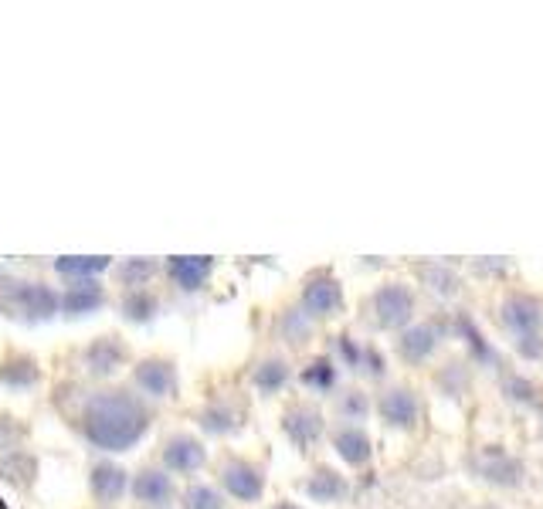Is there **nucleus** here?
<instances>
[{
    "label": "nucleus",
    "mask_w": 543,
    "mask_h": 509,
    "mask_svg": "<svg viewBox=\"0 0 543 509\" xmlns=\"http://www.w3.org/2000/svg\"><path fill=\"white\" fill-rule=\"evenodd\" d=\"M62 411L68 428L102 455H123L136 448L157 421V408L129 384L75 387L72 398L62 401Z\"/></svg>",
    "instance_id": "nucleus-1"
},
{
    "label": "nucleus",
    "mask_w": 543,
    "mask_h": 509,
    "mask_svg": "<svg viewBox=\"0 0 543 509\" xmlns=\"http://www.w3.org/2000/svg\"><path fill=\"white\" fill-rule=\"evenodd\" d=\"M493 319L516 360L543 364V292L530 286H503L493 296Z\"/></svg>",
    "instance_id": "nucleus-2"
},
{
    "label": "nucleus",
    "mask_w": 543,
    "mask_h": 509,
    "mask_svg": "<svg viewBox=\"0 0 543 509\" xmlns=\"http://www.w3.org/2000/svg\"><path fill=\"white\" fill-rule=\"evenodd\" d=\"M421 316H425L421 292L415 289V282L404 279V275L381 279L377 286H370L357 303L360 333L374 336V340L377 336H398Z\"/></svg>",
    "instance_id": "nucleus-3"
},
{
    "label": "nucleus",
    "mask_w": 543,
    "mask_h": 509,
    "mask_svg": "<svg viewBox=\"0 0 543 509\" xmlns=\"http://www.w3.org/2000/svg\"><path fill=\"white\" fill-rule=\"evenodd\" d=\"M448 343H452V319L448 309H432L421 319L401 330L398 336H391V360L411 374L418 370H432L438 360L445 357Z\"/></svg>",
    "instance_id": "nucleus-4"
},
{
    "label": "nucleus",
    "mask_w": 543,
    "mask_h": 509,
    "mask_svg": "<svg viewBox=\"0 0 543 509\" xmlns=\"http://www.w3.org/2000/svg\"><path fill=\"white\" fill-rule=\"evenodd\" d=\"M214 486L228 496V503L235 506H265L269 496V462L258 455L238 452V448H221L218 459L211 462Z\"/></svg>",
    "instance_id": "nucleus-5"
},
{
    "label": "nucleus",
    "mask_w": 543,
    "mask_h": 509,
    "mask_svg": "<svg viewBox=\"0 0 543 509\" xmlns=\"http://www.w3.org/2000/svg\"><path fill=\"white\" fill-rule=\"evenodd\" d=\"M279 435L296 448L303 459H313L316 462V452L326 445L330 438V411H326L323 401L316 398H306V394H289L279 408Z\"/></svg>",
    "instance_id": "nucleus-6"
},
{
    "label": "nucleus",
    "mask_w": 543,
    "mask_h": 509,
    "mask_svg": "<svg viewBox=\"0 0 543 509\" xmlns=\"http://www.w3.org/2000/svg\"><path fill=\"white\" fill-rule=\"evenodd\" d=\"M323 333H326V326L309 313L296 296L282 299V303L272 309L269 330H265V336H269V347L286 350V353H292V357H306V353L320 350Z\"/></svg>",
    "instance_id": "nucleus-7"
},
{
    "label": "nucleus",
    "mask_w": 543,
    "mask_h": 509,
    "mask_svg": "<svg viewBox=\"0 0 543 509\" xmlns=\"http://www.w3.org/2000/svg\"><path fill=\"white\" fill-rule=\"evenodd\" d=\"M377 401V421L394 431V435H418L428 421V401L425 391L415 381H404V377H394L384 387L374 391Z\"/></svg>",
    "instance_id": "nucleus-8"
},
{
    "label": "nucleus",
    "mask_w": 543,
    "mask_h": 509,
    "mask_svg": "<svg viewBox=\"0 0 543 509\" xmlns=\"http://www.w3.org/2000/svg\"><path fill=\"white\" fill-rule=\"evenodd\" d=\"M448 319H452V343H459V353L476 370L499 377L506 367H513L510 357L503 353V347L486 333V326L479 323V316L472 313L469 306L448 309Z\"/></svg>",
    "instance_id": "nucleus-9"
},
{
    "label": "nucleus",
    "mask_w": 543,
    "mask_h": 509,
    "mask_svg": "<svg viewBox=\"0 0 543 509\" xmlns=\"http://www.w3.org/2000/svg\"><path fill=\"white\" fill-rule=\"evenodd\" d=\"M411 282L421 292V299H428L435 309H455L465 296V265L452 262V258H415L408 265Z\"/></svg>",
    "instance_id": "nucleus-10"
},
{
    "label": "nucleus",
    "mask_w": 543,
    "mask_h": 509,
    "mask_svg": "<svg viewBox=\"0 0 543 509\" xmlns=\"http://www.w3.org/2000/svg\"><path fill=\"white\" fill-rule=\"evenodd\" d=\"M292 296L320 319L323 326L340 323V319H347V313H350L347 286H343V279L336 275L333 265H316V269H309L303 279H299V286Z\"/></svg>",
    "instance_id": "nucleus-11"
},
{
    "label": "nucleus",
    "mask_w": 543,
    "mask_h": 509,
    "mask_svg": "<svg viewBox=\"0 0 543 509\" xmlns=\"http://www.w3.org/2000/svg\"><path fill=\"white\" fill-rule=\"evenodd\" d=\"M296 364L299 360L279 347L258 350L245 367L248 394H255L262 401H286L289 391L296 387Z\"/></svg>",
    "instance_id": "nucleus-12"
},
{
    "label": "nucleus",
    "mask_w": 543,
    "mask_h": 509,
    "mask_svg": "<svg viewBox=\"0 0 543 509\" xmlns=\"http://www.w3.org/2000/svg\"><path fill=\"white\" fill-rule=\"evenodd\" d=\"M129 387L140 394L143 401L157 404H174L180 398V364L174 353H143L129 367Z\"/></svg>",
    "instance_id": "nucleus-13"
},
{
    "label": "nucleus",
    "mask_w": 543,
    "mask_h": 509,
    "mask_svg": "<svg viewBox=\"0 0 543 509\" xmlns=\"http://www.w3.org/2000/svg\"><path fill=\"white\" fill-rule=\"evenodd\" d=\"M465 469H469V476L482 482V486L503 489V493H513V489H520L523 482H527V462L499 442L472 448V452L465 455Z\"/></svg>",
    "instance_id": "nucleus-14"
},
{
    "label": "nucleus",
    "mask_w": 543,
    "mask_h": 509,
    "mask_svg": "<svg viewBox=\"0 0 543 509\" xmlns=\"http://www.w3.org/2000/svg\"><path fill=\"white\" fill-rule=\"evenodd\" d=\"M170 476L191 482L201 479L204 469H211V448L204 442V435H197L191 428H170L157 445V459Z\"/></svg>",
    "instance_id": "nucleus-15"
},
{
    "label": "nucleus",
    "mask_w": 543,
    "mask_h": 509,
    "mask_svg": "<svg viewBox=\"0 0 543 509\" xmlns=\"http://www.w3.org/2000/svg\"><path fill=\"white\" fill-rule=\"evenodd\" d=\"M194 425L204 438H238L248 428V398L245 391H218L201 401L194 411Z\"/></svg>",
    "instance_id": "nucleus-16"
},
{
    "label": "nucleus",
    "mask_w": 543,
    "mask_h": 509,
    "mask_svg": "<svg viewBox=\"0 0 543 509\" xmlns=\"http://www.w3.org/2000/svg\"><path fill=\"white\" fill-rule=\"evenodd\" d=\"M133 347L123 333H99L79 350V367L92 384H112V377L133 367Z\"/></svg>",
    "instance_id": "nucleus-17"
},
{
    "label": "nucleus",
    "mask_w": 543,
    "mask_h": 509,
    "mask_svg": "<svg viewBox=\"0 0 543 509\" xmlns=\"http://www.w3.org/2000/svg\"><path fill=\"white\" fill-rule=\"evenodd\" d=\"M296 489L303 493L306 503L333 509V506H347L353 493H357V482L347 476L343 465H333L326 459H316L306 465L303 479L296 482Z\"/></svg>",
    "instance_id": "nucleus-18"
},
{
    "label": "nucleus",
    "mask_w": 543,
    "mask_h": 509,
    "mask_svg": "<svg viewBox=\"0 0 543 509\" xmlns=\"http://www.w3.org/2000/svg\"><path fill=\"white\" fill-rule=\"evenodd\" d=\"M0 303L21 319H51L62 313V289L48 286L41 279H14L0 286Z\"/></svg>",
    "instance_id": "nucleus-19"
},
{
    "label": "nucleus",
    "mask_w": 543,
    "mask_h": 509,
    "mask_svg": "<svg viewBox=\"0 0 543 509\" xmlns=\"http://www.w3.org/2000/svg\"><path fill=\"white\" fill-rule=\"evenodd\" d=\"M326 445H330L333 459L340 462L343 469L357 472V476L370 472L377 462V442L367 431V425H343V421H333Z\"/></svg>",
    "instance_id": "nucleus-20"
},
{
    "label": "nucleus",
    "mask_w": 543,
    "mask_h": 509,
    "mask_svg": "<svg viewBox=\"0 0 543 509\" xmlns=\"http://www.w3.org/2000/svg\"><path fill=\"white\" fill-rule=\"evenodd\" d=\"M350 377L343 374V367L336 364L326 350H313L306 357H299L296 364V391L316 401H333L336 391L347 384Z\"/></svg>",
    "instance_id": "nucleus-21"
},
{
    "label": "nucleus",
    "mask_w": 543,
    "mask_h": 509,
    "mask_svg": "<svg viewBox=\"0 0 543 509\" xmlns=\"http://www.w3.org/2000/svg\"><path fill=\"white\" fill-rule=\"evenodd\" d=\"M180 479L170 476L160 462H143L129 482V499L136 509H174L180 503Z\"/></svg>",
    "instance_id": "nucleus-22"
},
{
    "label": "nucleus",
    "mask_w": 543,
    "mask_h": 509,
    "mask_svg": "<svg viewBox=\"0 0 543 509\" xmlns=\"http://www.w3.org/2000/svg\"><path fill=\"white\" fill-rule=\"evenodd\" d=\"M218 262L211 255H170L163 258V282L180 296H197L211 286Z\"/></svg>",
    "instance_id": "nucleus-23"
},
{
    "label": "nucleus",
    "mask_w": 543,
    "mask_h": 509,
    "mask_svg": "<svg viewBox=\"0 0 543 509\" xmlns=\"http://www.w3.org/2000/svg\"><path fill=\"white\" fill-rule=\"evenodd\" d=\"M479 370L462 357V353H445L438 364L428 370V387L435 391V398L442 401H465L476 387Z\"/></svg>",
    "instance_id": "nucleus-24"
},
{
    "label": "nucleus",
    "mask_w": 543,
    "mask_h": 509,
    "mask_svg": "<svg viewBox=\"0 0 543 509\" xmlns=\"http://www.w3.org/2000/svg\"><path fill=\"white\" fill-rule=\"evenodd\" d=\"M496 394L506 408L513 411H527V414H543V384L533 374L520 367H506L503 374L493 377Z\"/></svg>",
    "instance_id": "nucleus-25"
},
{
    "label": "nucleus",
    "mask_w": 543,
    "mask_h": 509,
    "mask_svg": "<svg viewBox=\"0 0 543 509\" xmlns=\"http://www.w3.org/2000/svg\"><path fill=\"white\" fill-rule=\"evenodd\" d=\"M129 482H133V472L123 469L119 462H112V459L92 462V469H89L92 503L99 509H116L129 496Z\"/></svg>",
    "instance_id": "nucleus-26"
},
{
    "label": "nucleus",
    "mask_w": 543,
    "mask_h": 509,
    "mask_svg": "<svg viewBox=\"0 0 543 509\" xmlns=\"http://www.w3.org/2000/svg\"><path fill=\"white\" fill-rule=\"evenodd\" d=\"M330 418L343 421V425H367L370 418H377L374 391L360 381H347L330 401Z\"/></svg>",
    "instance_id": "nucleus-27"
},
{
    "label": "nucleus",
    "mask_w": 543,
    "mask_h": 509,
    "mask_svg": "<svg viewBox=\"0 0 543 509\" xmlns=\"http://www.w3.org/2000/svg\"><path fill=\"white\" fill-rule=\"evenodd\" d=\"M106 303H109V289L102 286V279H72L62 286V313L68 319L92 316Z\"/></svg>",
    "instance_id": "nucleus-28"
},
{
    "label": "nucleus",
    "mask_w": 543,
    "mask_h": 509,
    "mask_svg": "<svg viewBox=\"0 0 543 509\" xmlns=\"http://www.w3.org/2000/svg\"><path fill=\"white\" fill-rule=\"evenodd\" d=\"M116 309H119V316H123L126 323L146 326V323H153V319L163 313V292H160L157 286L119 292Z\"/></svg>",
    "instance_id": "nucleus-29"
},
{
    "label": "nucleus",
    "mask_w": 543,
    "mask_h": 509,
    "mask_svg": "<svg viewBox=\"0 0 543 509\" xmlns=\"http://www.w3.org/2000/svg\"><path fill=\"white\" fill-rule=\"evenodd\" d=\"M353 381L367 384L370 391L384 387L387 381H394V360H391V350H384L374 336H367L364 343V353H360V364H357V374Z\"/></svg>",
    "instance_id": "nucleus-30"
},
{
    "label": "nucleus",
    "mask_w": 543,
    "mask_h": 509,
    "mask_svg": "<svg viewBox=\"0 0 543 509\" xmlns=\"http://www.w3.org/2000/svg\"><path fill=\"white\" fill-rule=\"evenodd\" d=\"M41 381V364L34 353L24 350H7L0 357V384L11 387V391H24V387H34Z\"/></svg>",
    "instance_id": "nucleus-31"
},
{
    "label": "nucleus",
    "mask_w": 543,
    "mask_h": 509,
    "mask_svg": "<svg viewBox=\"0 0 543 509\" xmlns=\"http://www.w3.org/2000/svg\"><path fill=\"white\" fill-rule=\"evenodd\" d=\"M112 275H116L119 292L146 289V286H157L163 279V262L160 258H123V262L112 269Z\"/></svg>",
    "instance_id": "nucleus-32"
},
{
    "label": "nucleus",
    "mask_w": 543,
    "mask_h": 509,
    "mask_svg": "<svg viewBox=\"0 0 543 509\" xmlns=\"http://www.w3.org/2000/svg\"><path fill=\"white\" fill-rule=\"evenodd\" d=\"M465 275L479 282H493V286H506L516 275V262L510 255H479L465 262Z\"/></svg>",
    "instance_id": "nucleus-33"
},
{
    "label": "nucleus",
    "mask_w": 543,
    "mask_h": 509,
    "mask_svg": "<svg viewBox=\"0 0 543 509\" xmlns=\"http://www.w3.org/2000/svg\"><path fill=\"white\" fill-rule=\"evenodd\" d=\"M177 509H228V496L214 486V479H191L180 489Z\"/></svg>",
    "instance_id": "nucleus-34"
},
{
    "label": "nucleus",
    "mask_w": 543,
    "mask_h": 509,
    "mask_svg": "<svg viewBox=\"0 0 543 509\" xmlns=\"http://www.w3.org/2000/svg\"><path fill=\"white\" fill-rule=\"evenodd\" d=\"M112 258L106 255H92V258H79V255H65L55 262V272L62 275L65 282L72 279H102V272H112Z\"/></svg>",
    "instance_id": "nucleus-35"
},
{
    "label": "nucleus",
    "mask_w": 543,
    "mask_h": 509,
    "mask_svg": "<svg viewBox=\"0 0 543 509\" xmlns=\"http://www.w3.org/2000/svg\"><path fill=\"white\" fill-rule=\"evenodd\" d=\"M17 431H21V428L14 425V418H7V414H0V448L11 445L14 438H17Z\"/></svg>",
    "instance_id": "nucleus-36"
},
{
    "label": "nucleus",
    "mask_w": 543,
    "mask_h": 509,
    "mask_svg": "<svg viewBox=\"0 0 543 509\" xmlns=\"http://www.w3.org/2000/svg\"><path fill=\"white\" fill-rule=\"evenodd\" d=\"M262 509H309V506H303L299 499H292V496H279V499H272V503H265Z\"/></svg>",
    "instance_id": "nucleus-37"
}]
</instances>
